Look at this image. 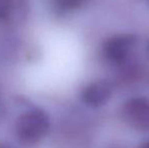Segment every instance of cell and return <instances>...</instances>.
<instances>
[{
  "label": "cell",
  "instance_id": "9",
  "mask_svg": "<svg viewBox=\"0 0 149 148\" xmlns=\"http://www.w3.org/2000/svg\"><path fill=\"white\" fill-rule=\"evenodd\" d=\"M0 148H10V147H8L7 145H5V144H2V143H0Z\"/></svg>",
  "mask_w": 149,
  "mask_h": 148
},
{
  "label": "cell",
  "instance_id": "7",
  "mask_svg": "<svg viewBox=\"0 0 149 148\" xmlns=\"http://www.w3.org/2000/svg\"><path fill=\"white\" fill-rule=\"evenodd\" d=\"M140 148H149V141H147V142H145L143 145H142Z\"/></svg>",
  "mask_w": 149,
  "mask_h": 148
},
{
  "label": "cell",
  "instance_id": "5",
  "mask_svg": "<svg viewBox=\"0 0 149 148\" xmlns=\"http://www.w3.org/2000/svg\"><path fill=\"white\" fill-rule=\"evenodd\" d=\"M87 0H51L53 6L60 12H69L82 7Z\"/></svg>",
  "mask_w": 149,
  "mask_h": 148
},
{
  "label": "cell",
  "instance_id": "3",
  "mask_svg": "<svg viewBox=\"0 0 149 148\" xmlns=\"http://www.w3.org/2000/svg\"><path fill=\"white\" fill-rule=\"evenodd\" d=\"M121 117L127 126L139 132L149 131V99L143 97L129 99L121 109Z\"/></svg>",
  "mask_w": 149,
  "mask_h": 148
},
{
  "label": "cell",
  "instance_id": "1",
  "mask_svg": "<svg viewBox=\"0 0 149 148\" xmlns=\"http://www.w3.org/2000/svg\"><path fill=\"white\" fill-rule=\"evenodd\" d=\"M50 126V118L44 110H29L16 120V138L22 144L26 146L36 145L48 135Z\"/></svg>",
  "mask_w": 149,
  "mask_h": 148
},
{
  "label": "cell",
  "instance_id": "10",
  "mask_svg": "<svg viewBox=\"0 0 149 148\" xmlns=\"http://www.w3.org/2000/svg\"><path fill=\"white\" fill-rule=\"evenodd\" d=\"M147 1H148V2H149V0H147Z\"/></svg>",
  "mask_w": 149,
  "mask_h": 148
},
{
  "label": "cell",
  "instance_id": "8",
  "mask_svg": "<svg viewBox=\"0 0 149 148\" xmlns=\"http://www.w3.org/2000/svg\"><path fill=\"white\" fill-rule=\"evenodd\" d=\"M146 54H147V56L149 58V41H148L147 45H146Z\"/></svg>",
  "mask_w": 149,
  "mask_h": 148
},
{
  "label": "cell",
  "instance_id": "4",
  "mask_svg": "<svg viewBox=\"0 0 149 148\" xmlns=\"http://www.w3.org/2000/svg\"><path fill=\"white\" fill-rule=\"evenodd\" d=\"M113 87L107 80H95L87 84L81 91V101L89 108H100L111 99Z\"/></svg>",
  "mask_w": 149,
  "mask_h": 148
},
{
  "label": "cell",
  "instance_id": "6",
  "mask_svg": "<svg viewBox=\"0 0 149 148\" xmlns=\"http://www.w3.org/2000/svg\"><path fill=\"white\" fill-rule=\"evenodd\" d=\"M17 0H0V20L11 18Z\"/></svg>",
  "mask_w": 149,
  "mask_h": 148
},
{
  "label": "cell",
  "instance_id": "2",
  "mask_svg": "<svg viewBox=\"0 0 149 148\" xmlns=\"http://www.w3.org/2000/svg\"><path fill=\"white\" fill-rule=\"evenodd\" d=\"M137 44V37L133 34H120L109 38L102 44V56L114 65H124L128 62Z\"/></svg>",
  "mask_w": 149,
  "mask_h": 148
}]
</instances>
